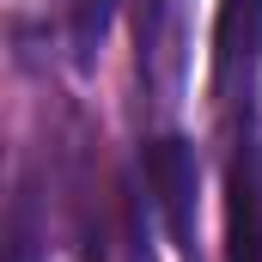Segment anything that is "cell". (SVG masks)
I'll use <instances>...</instances> for the list:
<instances>
[{
  "instance_id": "6da1fadb",
  "label": "cell",
  "mask_w": 262,
  "mask_h": 262,
  "mask_svg": "<svg viewBox=\"0 0 262 262\" xmlns=\"http://www.w3.org/2000/svg\"><path fill=\"white\" fill-rule=\"evenodd\" d=\"M256 61H262V0H226L213 25V98L226 110L250 116Z\"/></svg>"
},
{
  "instance_id": "7a4b0ae2",
  "label": "cell",
  "mask_w": 262,
  "mask_h": 262,
  "mask_svg": "<svg viewBox=\"0 0 262 262\" xmlns=\"http://www.w3.org/2000/svg\"><path fill=\"white\" fill-rule=\"evenodd\" d=\"M146 183L165 213V232L177 250H195V146L183 134H159L146 146Z\"/></svg>"
},
{
  "instance_id": "3957f363",
  "label": "cell",
  "mask_w": 262,
  "mask_h": 262,
  "mask_svg": "<svg viewBox=\"0 0 262 262\" xmlns=\"http://www.w3.org/2000/svg\"><path fill=\"white\" fill-rule=\"evenodd\" d=\"M140 79L152 92V104H177L183 98V0H140Z\"/></svg>"
},
{
  "instance_id": "277c9868",
  "label": "cell",
  "mask_w": 262,
  "mask_h": 262,
  "mask_svg": "<svg viewBox=\"0 0 262 262\" xmlns=\"http://www.w3.org/2000/svg\"><path fill=\"white\" fill-rule=\"evenodd\" d=\"M226 244L232 262H262V134L244 128L226 171Z\"/></svg>"
},
{
  "instance_id": "5b68a950",
  "label": "cell",
  "mask_w": 262,
  "mask_h": 262,
  "mask_svg": "<svg viewBox=\"0 0 262 262\" xmlns=\"http://www.w3.org/2000/svg\"><path fill=\"white\" fill-rule=\"evenodd\" d=\"M61 12H67L73 67H98L104 43H110V25H116V0H61Z\"/></svg>"
},
{
  "instance_id": "8992f818",
  "label": "cell",
  "mask_w": 262,
  "mask_h": 262,
  "mask_svg": "<svg viewBox=\"0 0 262 262\" xmlns=\"http://www.w3.org/2000/svg\"><path fill=\"white\" fill-rule=\"evenodd\" d=\"M12 262H37V226H31V195L12 207Z\"/></svg>"
}]
</instances>
